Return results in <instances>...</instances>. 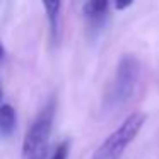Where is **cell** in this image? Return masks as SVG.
<instances>
[{
  "instance_id": "6da1fadb",
  "label": "cell",
  "mask_w": 159,
  "mask_h": 159,
  "mask_svg": "<svg viewBox=\"0 0 159 159\" xmlns=\"http://www.w3.org/2000/svg\"><path fill=\"white\" fill-rule=\"evenodd\" d=\"M55 111H57V103L55 99H50L45 104V108L38 113V116L34 118L33 125L24 135L22 159H46L53 130Z\"/></svg>"
},
{
  "instance_id": "7a4b0ae2",
  "label": "cell",
  "mask_w": 159,
  "mask_h": 159,
  "mask_svg": "<svg viewBox=\"0 0 159 159\" xmlns=\"http://www.w3.org/2000/svg\"><path fill=\"white\" fill-rule=\"evenodd\" d=\"M140 77V62L135 55H123L116 65V72L111 80V86L108 89L104 104L108 108L123 106L132 94L135 93V87Z\"/></svg>"
},
{
  "instance_id": "3957f363",
  "label": "cell",
  "mask_w": 159,
  "mask_h": 159,
  "mask_svg": "<svg viewBox=\"0 0 159 159\" xmlns=\"http://www.w3.org/2000/svg\"><path fill=\"white\" fill-rule=\"evenodd\" d=\"M145 123L144 113H132L103 144L94 152L93 159H120V156L125 152V149L134 142V139L139 135L140 128Z\"/></svg>"
},
{
  "instance_id": "277c9868",
  "label": "cell",
  "mask_w": 159,
  "mask_h": 159,
  "mask_svg": "<svg viewBox=\"0 0 159 159\" xmlns=\"http://www.w3.org/2000/svg\"><path fill=\"white\" fill-rule=\"evenodd\" d=\"M16 110L12 108V104H0V134L4 137L12 135V132L16 130Z\"/></svg>"
},
{
  "instance_id": "5b68a950",
  "label": "cell",
  "mask_w": 159,
  "mask_h": 159,
  "mask_svg": "<svg viewBox=\"0 0 159 159\" xmlns=\"http://www.w3.org/2000/svg\"><path fill=\"white\" fill-rule=\"evenodd\" d=\"M108 2L110 0H87L86 7H84V12L89 19H103V16L106 14L108 11Z\"/></svg>"
},
{
  "instance_id": "8992f818",
  "label": "cell",
  "mask_w": 159,
  "mask_h": 159,
  "mask_svg": "<svg viewBox=\"0 0 159 159\" xmlns=\"http://www.w3.org/2000/svg\"><path fill=\"white\" fill-rule=\"evenodd\" d=\"M41 2H43L46 16H48L52 31H57V22H58L60 9H62V0H41Z\"/></svg>"
},
{
  "instance_id": "52a82bcc",
  "label": "cell",
  "mask_w": 159,
  "mask_h": 159,
  "mask_svg": "<svg viewBox=\"0 0 159 159\" xmlns=\"http://www.w3.org/2000/svg\"><path fill=\"white\" fill-rule=\"evenodd\" d=\"M69 152H70V142L63 140L57 145V149L53 151V154L50 156V159H67L69 157Z\"/></svg>"
},
{
  "instance_id": "ba28073f",
  "label": "cell",
  "mask_w": 159,
  "mask_h": 159,
  "mask_svg": "<svg viewBox=\"0 0 159 159\" xmlns=\"http://www.w3.org/2000/svg\"><path fill=\"white\" fill-rule=\"evenodd\" d=\"M132 4H134V0H115V7H116L118 11H125V9H128Z\"/></svg>"
},
{
  "instance_id": "9c48e42d",
  "label": "cell",
  "mask_w": 159,
  "mask_h": 159,
  "mask_svg": "<svg viewBox=\"0 0 159 159\" xmlns=\"http://www.w3.org/2000/svg\"><path fill=\"white\" fill-rule=\"evenodd\" d=\"M4 60H5V50H4V46H2V43H0V65H2Z\"/></svg>"
},
{
  "instance_id": "30bf717a",
  "label": "cell",
  "mask_w": 159,
  "mask_h": 159,
  "mask_svg": "<svg viewBox=\"0 0 159 159\" xmlns=\"http://www.w3.org/2000/svg\"><path fill=\"white\" fill-rule=\"evenodd\" d=\"M2 98H4V91H2V82H0V101H2Z\"/></svg>"
}]
</instances>
